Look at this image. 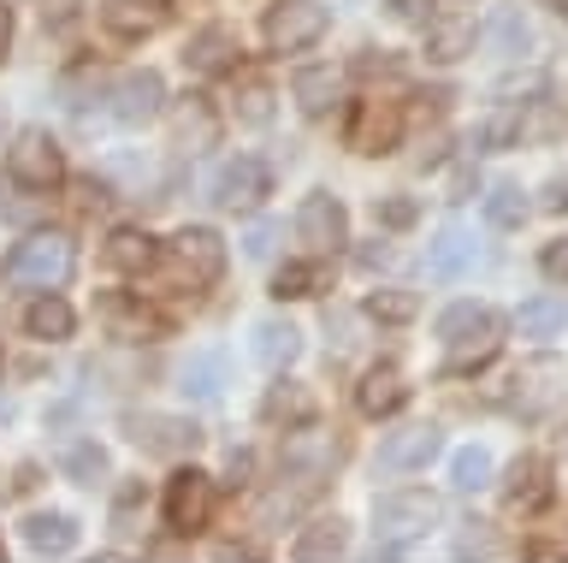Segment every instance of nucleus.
<instances>
[{
	"instance_id": "nucleus-8",
	"label": "nucleus",
	"mask_w": 568,
	"mask_h": 563,
	"mask_svg": "<svg viewBox=\"0 0 568 563\" xmlns=\"http://www.w3.org/2000/svg\"><path fill=\"white\" fill-rule=\"evenodd\" d=\"M213 516V481L202 469H178L172 481H166V527L172 534H202Z\"/></svg>"
},
{
	"instance_id": "nucleus-33",
	"label": "nucleus",
	"mask_w": 568,
	"mask_h": 563,
	"mask_svg": "<svg viewBox=\"0 0 568 563\" xmlns=\"http://www.w3.org/2000/svg\"><path fill=\"white\" fill-rule=\"evenodd\" d=\"M337 456H344V445H337V439H302V428H296L291 445H284V463H291L296 474H326Z\"/></svg>"
},
{
	"instance_id": "nucleus-19",
	"label": "nucleus",
	"mask_w": 568,
	"mask_h": 563,
	"mask_svg": "<svg viewBox=\"0 0 568 563\" xmlns=\"http://www.w3.org/2000/svg\"><path fill=\"white\" fill-rule=\"evenodd\" d=\"M438 451H444V433L433 428V421H420V428H403V433L385 439V445H379V463H385V469H426Z\"/></svg>"
},
{
	"instance_id": "nucleus-17",
	"label": "nucleus",
	"mask_w": 568,
	"mask_h": 563,
	"mask_svg": "<svg viewBox=\"0 0 568 563\" xmlns=\"http://www.w3.org/2000/svg\"><path fill=\"white\" fill-rule=\"evenodd\" d=\"M557 380H562V368L550 362V356H539V362H527L521 374L509 380V385H515V392H509V403H515V410H521V415H545L550 403L562 398V385H557Z\"/></svg>"
},
{
	"instance_id": "nucleus-22",
	"label": "nucleus",
	"mask_w": 568,
	"mask_h": 563,
	"mask_svg": "<svg viewBox=\"0 0 568 563\" xmlns=\"http://www.w3.org/2000/svg\"><path fill=\"white\" fill-rule=\"evenodd\" d=\"M504 499H509V510H545L550 504V469L539 463V456H515L509 481H504Z\"/></svg>"
},
{
	"instance_id": "nucleus-20",
	"label": "nucleus",
	"mask_w": 568,
	"mask_h": 563,
	"mask_svg": "<svg viewBox=\"0 0 568 563\" xmlns=\"http://www.w3.org/2000/svg\"><path fill=\"white\" fill-rule=\"evenodd\" d=\"M101 24L124 42H142V37H154V30L166 24V7H160V0H106Z\"/></svg>"
},
{
	"instance_id": "nucleus-6",
	"label": "nucleus",
	"mask_w": 568,
	"mask_h": 563,
	"mask_svg": "<svg viewBox=\"0 0 568 563\" xmlns=\"http://www.w3.org/2000/svg\"><path fill=\"white\" fill-rule=\"evenodd\" d=\"M7 179H12L18 190H53V184H65V154H60V143H53L48 131H24V137L7 149Z\"/></svg>"
},
{
	"instance_id": "nucleus-15",
	"label": "nucleus",
	"mask_w": 568,
	"mask_h": 563,
	"mask_svg": "<svg viewBox=\"0 0 568 563\" xmlns=\"http://www.w3.org/2000/svg\"><path fill=\"white\" fill-rule=\"evenodd\" d=\"M408 403V380H403V368L397 362H379V368H367L362 374V385H355V410L362 415H397Z\"/></svg>"
},
{
	"instance_id": "nucleus-28",
	"label": "nucleus",
	"mask_w": 568,
	"mask_h": 563,
	"mask_svg": "<svg viewBox=\"0 0 568 563\" xmlns=\"http://www.w3.org/2000/svg\"><path fill=\"white\" fill-rule=\"evenodd\" d=\"M426 268H433L438 279H462L474 268V238L462 232V225H444V232L433 238V250H426Z\"/></svg>"
},
{
	"instance_id": "nucleus-11",
	"label": "nucleus",
	"mask_w": 568,
	"mask_h": 563,
	"mask_svg": "<svg viewBox=\"0 0 568 563\" xmlns=\"http://www.w3.org/2000/svg\"><path fill=\"white\" fill-rule=\"evenodd\" d=\"M106 101H113L119 125H149V119H160V108H166V83H160V72H149V66H136V72L113 78Z\"/></svg>"
},
{
	"instance_id": "nucleus-16",
	"label": "nucleus",
	"mask_w": 568,
	"mask_h": 563,
	"mask_svg": "<svg viewBox=\"0 0 568 563\" xmlns=\"http://www.w3.org/2000/svg\"><path fill=\"white\" fill-rule=\"evenodd\" d=\"M261 415L273 421V428L296 433V428H314L320 403H314V392H308L302 380H278V385H266V398H261Z\"/></svg>"
},
{
	"instance_id": "nucleus-49",
	"label": "nucleus",
	"mask_w": 568,
	"mask_h": 563,
	"mask_svg": "<svg viewBox=\"0 0 568 563\" xmlns=\"http://www.w3.org/2000/svg\"><path fill=\"white\" fill-rule=\"evenodd\" d=\"M243 250L255 255V261H261V255H273V232H266V225H255V232H248V243H243Z\"/></svg>"
},
{
	"instance_id": "nucleus-9",
	"label": "nucleus",
	"mask_w": 568,
	"mask_h": 563,
	"mask_svg": "<svg viewBox=\"0 0 568 563\" xmlns=\"http://www.w3.org/2000/svg\"><path fill=\"white\" fill-rule=\"evenodd\" d=\"M124 433L131 445H142L149 456H184L202 445V428L184 415H160V410H142V415H124Z\"/></svg>"
},
{
	"instance_id": "nucleus-23",
	"label": "nucleus",
	"mask_w": 568,
	"mask_h": 563,
	"mask_svg": "<svg viewBox=\"0 0 568 563\" xmlns=\"http://www.w3.org/2000/svg\"><path fill=\"white\" fill-rule=\"evenodd\" d=\"M291 95H296V108L308 119H326L337 108V72H332V66H302L296 83H291Z\"/></svg>"
},
{
	"instance_id": "nucleus-47",
	"label": "nucleus",
	"mask_w": 568,
	"mask_h": 563,
	"mask_svg": "<svg viewBox=\"0 0 568 563\" xmlns=\"http://www.w3.org/2000/svg\"><path fill=\"white\" fill-rule=\"evenodd\" d=\"M390 255H397V250H390V243H362V250H355V261H362L367 273H379V268H390Z\"/></svg>"
},
{
	"instance_id": "nucleus-25",
	"label": "nucleus",
	"mask_w": 568,
	"mask_h": 563,
	"mask_svg": "<svg viewBox=\"0 0 568 563\" xmlns=\"http://www.w3.org/2000/svg\"><path fill=\"white\" fill-rule=\"evenodd\" d=\"M349 552V527L326 516V522H308L302 527V540H296V563H337Z\"/></svg>"
},
{
	"instance_id": "nucleus-14",
	"label": "nucleus",
	"mask_w": 568,
	"mask_h": 563,
	"mask_svg": "<svg viewBox=\"0 0 568 563\" xmlns=\"http://www.w3.org/2000/svg\"><path fill=\"white\" fill-rule=\"evenodd\" d=\"M237 54H243L237 30L207 24V30H195V37H190L184 66H190V72H202V78H220V72H237Z\"/></svg>"
},
{
	"instance_id": "nucleus-43",
	"label": "nucleus",
	"mask_w": 568,
	"mask_h": 563,
	"mask_svg": "<svg viewBox=\"0 0 568 563\" xmlns=\"http://www.w3.org/2000/svg\"><path fill=\"white\" fill-rule=\"evenodd\" d=\"M539 268H545L550 279H557V285H568V238H562V243H545Z\"/></svg>"
},
{
	"instance_id": "nucleus-37",
	"label": "nucleus",
	"mask_w": 568,
	"mask_h": 563,
	"mask_svg": "<svg viewBox=\"0 0 568 563\" xmlns=\"http://www.w3.org/2000/svg\"><path fill=\"white\" fill-rule=\"evenodd\" d=\"M367 314H373V321H390V326H403V321H415V314H420V296H415V291H397V285H385V291H373V296H367Z\"/></svg>"
},
{
	"instance_id": "nucleus-13",
	"label": "nucleus",
	"mask_w": 568,
	"mask_h": 563,
	"mask_svg": "<svg viewBox=\"0 0 568 563\" xmlns=\"http://www.w3.org/2000/svg\"><path fill=\"white\" fill-rule=\"evenodd\" d=\"M95 314L106 321V332L124 339V344H142V339H160V332H166V321H160V314L142 303V296H131V291H101Z\"/></svg>"
},
{
	"instance_id": "nucleus-24",
	"label": "nucleus",
	"mask_w": 568,
	"mask_h": 563,
	"mask_svg": "<svg viewBox=\"0 0 568 563\" xmlns=\"http://www.w3.org/2000/svg\"><path fill=\"white\" fill-rule=\"evenodd\" d=\"M24 545L36 557H65L71 545H78V522L60 516V510H48V516H30L24 522Z\"/></svg>"
},
{
	"instance_id": "nucleus-3",
	"label": "nucleus",
	"mask_w": 568,
	"mask_h": 563,
	"mask_svg": "<svg viewBox=\"0 0 568 563\" xmlns=\"http://www.w3.org/2000/svg\"><path fill=\"white\" fill-rule=\"evenodd\" d=\"M438 522H444V499H438V492L403 486V492H385V499H373V540H379V545L426 540Z\"/></svg>"
},
{
	"instance_id": "nucleus-41",
	"label": "nucleus",
	"mask_w": 568,
	"mask_h": 563,
	"mask_svg": "<svg viewBox=\"0 0 568 563\" xmlns=\"http://www.w3.org/2000/svg\"><path fill=\"white\" fill-rule=\"evenodd\" d=\"M521 143V113H491L479 125V149H515Z\"/></svg>"
},
{
	"instance_id": "nucleus-38",
	"label": "nucleus",
	"mask_w": 568,
	"mask_h": 563,
	"mask_svg": "<svg viewBox=\"0 0 568 563\" xmlns=\"http://www.w3.org/2000/svg\"><path fill=\"white\" fill-rule=\"evenodd\" d=\"M231 101H237V119H243V125H266V119H273V83H261V78H248Z\"/></svg>"
},
{
	"instance_id": "nucleus-5",
	"label": "nucleus",
	"mask_w": 568,
	"mask_h": 563,
	"mask_svg": "<svg viewBox=\"0 0 568 563\" xmlns=\"http://www.w3.org/2000/svg\"><path fill=\"white\" fill-rule=\"evenodd\" d=\"M344 143L355 154H390L403 143V108L385 95H362L344 119Z\"/></svg>"
},
{
	"instance_id": "nucleus-50",
	"label": "nucleus",
	"mask_w": 568,
	"mask_h": 563,
	"mask_svg": "<svg viewBox=\"0 0 568 563\" xmlns=\"http://www.w3.org/2000/svg\"><path fill=\"white\" fill-rule=\"evenodd\" d=\"M7 48H12V12L0 7V60H7Z\"/></svg>"
},
{
	"instance_id": "nucleus-7",
	"label": "nucleus",
	"mask_w": 568,
	"mask_h": 563,
	"mask_svg": "<svg viewBox=\"0 0 568 563\" xmlns=\"http://www.w3.org/2000/svg\"><path fill=\"white\" fill-rule=\"evenodd\" d=\"M172 273H178V285H190V291L213 285V279L225 273L220 232H207V225H184V232L172 238Z\"/></svg>"
},
{
	"instance_id": "nucleus-29",
	"label": "nucleus",
	"mask_w": 568,
	"mask_h": 563,
	"mask_svg": "<svg viewBox=\"0 0 568 563\" xmlns=\"http://www.w3.org/2000/svg\"><path fill=\"white\" fill-rule=\"evenodd\" d=\"M562 326H568L562 296H532V303L515 309V332H521V339H557Z\"/></svg>"
},
{
	"instance_id": "nucleus-4",
	"label": "nucleus",
	"mask_w": 568,
	"mask_h": 563,
	"mask_svg": "<svg viewBox=\"0 0 568 563\" xmlns=\"http://www.w3.org/2000/svg\"><path fill=\"white\" fill-rule=\"evenodd\" d=\"M326 30H332V12L320 7V0H273L266 19H261V37L273 54H302V48H314Z\"/></svg>"
},
{
	"instance_id": "nucleus-39",
	"label": "nucleus",
	"mask_w": 568,
	"mask_h": 563,
	"mask_svg": "<svg viewBox=\"0 0 568 563\" xmlns=\"http://www.w3.org/2000/svg\"><path fill=\"white\" fill-rule=\"evenodd\" d=\"M486 214H491V225H504V232H515V225L527 220V197L515 184H497L491 197H486Z\"/></svg>"
},
{
	"instance_id": "nucleus-27",
	"label": "nucleus",
	"mask_w": 568,
	"mask_h": 563,
	"mask_svg": "<svg viewBox=\"0 0 568 563\" xmlns=\"http://www.w3.org/2000/svg\"><path fill=\"white\" fill-rule=\"evenodd\" d=\"M248 350H255L261 368H291V362L302 356V332H296L291 321H261V326H255V344H248Z\"/></svg>"
},
{
	"instance_id": "nucleus-44",
	"label": "nucleus",
	"mask_w": 568,
	"mask_h": 563,
	"mask_svg": "<svg viewBox=\"0 0 568 563\" xmlns=\"http://www.w3.org/2000/svg\"><path fill=\"white\" fill-rule=\"evenodd\" d=\"M213 557H220V563H266V552H261V545H248V540H225Z\"/></svg>"
},
{
	"instance_id": "nucleus-53",
	"label": "nucleus",
	"mask_w": 568,
	"mask_h": 563,
	"mask_svg": "<svg viewBox=\"0 0 568 563\" xmlns=\"http://www.w3.org/2000/svg\"><path fill=\"white\" fill-rule=\"evenodd\" d=\"M0 563H7V545H0Z\"/></svg>"
},
{
	"instance_id": "nucleus-2",
	"label": "nucleus",
	"mask_w": 568,
	"mask_h": 563,
	"mask_svg": "<svg viewBox=\"0 0 568 563\" xmlns=\"http://www.w3.org/2000/svg\"><path fill=\"white\" fill-rule=\"evenodd\" d=\"M71 268H78V243H71L65 232H30L12 243L7 255V279H18V285L30 291H60Z\"/></svg>"
},
{
	"instance_id": "nucleus-12",
	"label": "nucleus",
	"mask_w": 568,
	"mask_h": 563,
	"mask_svg": "<svg viewBox=\"0 0 568 563\" xmlns=\"http://www.w3.org/2000/svg\"><path fill=\"white\" fill-rule=\"evenodd\" d=\"M296 238L308 243L314 255L344 250V243H349V208L337 202V197H326V190H320V197H308V202L296 208Z\"/></svg>"
},
{
	"instance_id": "nucleus-1",
	"label": "nucleus",
	"mask_w": 568,
	"mask_h": 563,
	"mask_svg": "<svg viewBox=\"0 0 568 563\" xmlns=\"http://www.w3.org/2000/svg\"><path fill=\"white\" fill-rule=\"evenodd\" d=\"M438 339H444V368H450V374H474V368H486L497 356L504 321H497V309H486V303H450L438 321Z\"/></svg>"
},
{
	"instance_id": "nucleus-45",
	"label": "nucleus",
	"mask_w": 568,
	"mask_h": 563,
	"mask_svg": "<svg viewBox=\"0 0 568 563\" xmlns=\"http://www.w3.org/2000/svg\"><path fill=\"white\" fill-rule=\"evenodd\" d=\"M390 19L397 24H426L433 19V0H390Z\"/></svg>"
},
{
	"instance_id": "nucleus-30",
	"label": "nucleus",
	"mask_w": 568,
	"mask_h": 563,
	"mask_svg": "<svg viewBox=\"0 0 568 563\" xmlns=\"http://www.w3.org/2000/svg\"><path fill=\"white\" fill-rule=\"evenodd\" d=\"M184 392L195 403H213L225 392V350H195V356L184 362Z\"/></svg>"
},
{
	"instance_id": "nucleus-48",
	"label": "nucleus",
	"mask_w": 568,
	"mask_h": 563,
	"mask_svg": "<svg viewBox=\"0 0 568 563\" xmlns=\"http://www.w3.org/2000/svg\"><path fill=\"white\" fill-rule=\"evenodd\" d=\"M545 208L550 214H568V172H557V179L545 184Z\"/></svg>"
},
{
	"instance_id": "nucleus-40",
	"label": "nucleus",
	"mask_w": 568,
	"mask_h": 563,
	"mask_svg": "<svg viewBox=\"0 0 568 563\" xmlns=\"http://www.w3.org/2000/svg\"><path fill=\"white\" fill-rule=\"evenodd\" d=\"M65 474H71L78 486H95L101 474H106V451H101V445H71V451H65Z\"/></svg>"
},
{
	"instance_id": "nucleus-54",
	"label": "nucleus",
	"mask_w": 568,
	"mask_h": 563,
	"mask_svg": "<svg viewBox=\"0 0 568 563\" xmlns=\"http://www.w3.org/2000/svg\"><path fill=\"white\" fill-rule=\"evenodd\" d=\"M160 7H166V0H160Z\"/></svg>"
},
{
	"instance_id": "nucleus-51",
	"label": "nucleus",
	"mask_w": 568,
	"mask_h": 563,
	"mask_svg": "<svg viewBox=\"0 0 568 563\" xmlns=\"http://www.w3.org/2000/svg\"><path fill=\"white\" fill-rule=\"evenodd\" d=\"M545 7H550V12H562V19H568V0H545Z\"/></svg>"
},
{
	"instance_id": "nucleus-31",
	"label": "nucleus",
	"mask_w": 568,
	"mask_h": 563,
	"mask_svg": "<svg viewBox=\"0 0 568 563\" xmlns=\"http://www.w3.org/2000/svg\"><path fill=\"white\" fill-rule=\"evenodd\" d=\"M326 285H332L326 261H291V268H278V279H273V296L296 303V296H320Z\"/></svg>"
},
{
	"instance_id": "nucleus-52",
	"label": "nucleus",
	"mask_w": 568,
	"mask_h": 563,
	"mask_svg": "<svg viewBox=\"0 0 568 563\" xmlns=\"http://www.w3.org/2000/svg\"><path fill=\"white\" fill-rule=\"evenodd\" d=\"M0 131H7V108H0Z\"/></svg>"
},
{
	"instance_id": "nucleus-18",
	"label": "nucleus",
	"mask_w": 568,
	"mask_h": 563,
	"mask_svg": "<svg viewBox=\"0 0 568 563\" xmlns=\"http://www.w3.org/2000/svg\"><path fill=\"white\" fill-rule=\"evenodd\" d=\"M213 137H220V113L207 108V95H184V101H178V113H172V149L202 154V149H213Z\"/></svg>"
},
{
	"instance_id": "nucleus-36",
	"label": "nucleus",
	"mask_w": 568,
	"mask_h": 563,
	"mask_svg": "<svg viewBox=\"0 0 568 563\" xmlns=\"http://www.w3.org/2000/svg\"><path fill=\"white\" fill-rule=\"evenodd\" d=\"M450 481H456V492H479V486H491V451H486V445L456 451V456H450Z\"/></svg>"
},
{
	"instance_id": "nucleus-42",
	"label": "nucleus",
	"mask_w": 568,
	"mask_h": 563,
	"mask_svg": "<svg viewBox=\"0 0 568 563\" xmlns=\"http://www.w3.org/2000/svg\"><path fill=\"white\" fill-rule=\"evenodd\" d=\"M521 137H532V143H557V137H562V113L550 108V101H532V119H521Z\"/></svg>"
},
{
	"instance_id": "nucleus-46",
	"label": "nucleus",
	"mask_w": 568,
	"mask_h": 563,
	"mask_svg": "<svg viewBox=\"0 0 568 563\" xmlns=\"http://www.w3.org/2000/svg\"><path fill=\"white\" fill-rule=\"evenodd\" d=\"M373 214H379L385 225H415V202H403V197H390V202H379V208H373Z\"/></svg>"
},
{
	"instance_id": "nucleus-35",
	"label": "nucleus",
	"mask_w": 568,
	"mask_h": 563,
	"mask_svg": "<svg viewBox=\"0 0 568 563\" xmlns=\"http://www.w3.org/2000/svg\"><path fill=\"white\" fill-rule=\"evenodd\" d=\"M486 37H491V48L497 54H509V60H521L527 48H532V24L521 19L515 7H504V12H491V24H486Z\"/></svg>"
},
{
	"instance_id": "nucleus-34",
	"label": "nucleus",
	"mask_w": 568,
	"mask_h": 563,
	"mask_svg": "<svg viewBox=\"0 0 568 563\" xmlns=\"http://www.w3.org/2000/svg\"><path fill=\"white\" fill-rule=\"evenodd\" d=\"M497 557H509V545L491 522H468L456 534V563H497Z\"/></svg>"
},
{
	"instance_id": "nucleus-10",
	"label": "nucleus",
	"mask_w": 568,
	"mask_h": 563,
	"mask_svg": "<svg viewBox=\"0 0 568 563\" xmlns=\"http://www.w3.org/2000/svg\"><path fill=\"white\" fill-rule=\"evenodd\" d=\"M266 197H273V172H266V161H255V154L225 161L220 179H213V202L231 208V214H248V208H261Z\"/></svg>"
},
{
	"instance_id": "nucleus-32",
	"label": "nucleus",
	"mask_w": 568,
	"mask_h": 563,
	"mask_svg": "<svg viewBox=\"0 0 568 563\" xmlns=\"http://www.w3.org/2000/svg\"><path fill=\"white\" fill-rule=\"evenodd\" d=\"M24 332H30V339H48V344H53V339H71V309H65L53 291H42V296L24 309Z\"/></svg>"
},
{
	"instance_id": "nucleus-26",
	"label": "nucleus",
	"mask_w": 568,
	"mask_h": 563,
	"mask_svg": "<svg viewBox=\"0 0 568 563\" xmlns=\"http://www.w3.org/2000/svg\"><path fill=\"white\" fill-rule=\"evenodd\" d=\"M101 261H106V268H119V273H149L154 268V238L136 232V225H119V232L106 238Z\"/></svg>"
},
{
	"instance_id": "nucleus-21",
	"label": "nucleus",
	"mask_w": 568,
	"mask_h": 563,
	"mask_svg": "<svg viewBox=\"0 0 568 563\" xmlns=\"http://www.w3.org/2000/svg\"><path fill=\"white\" fill-rule=\"evenodd\" d=\"M474 19H462V12H444V19H426V60L450 66L462 54H474Z\"/></svg>"
}]
</instances>
